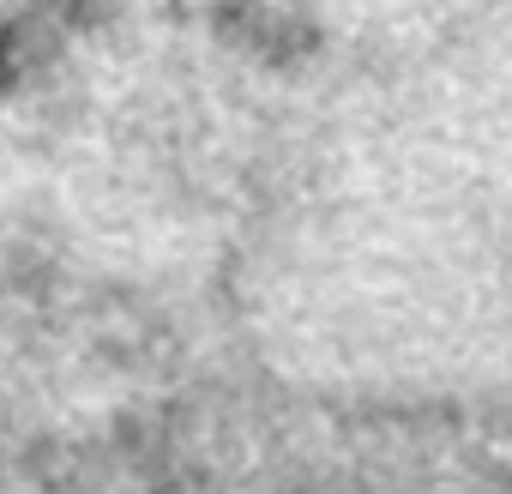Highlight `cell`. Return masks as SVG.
I'll return each instance as SVG.
<instances>
[{
	"mask_svg": "<svg viewBox=\"0 0 512 494\" xmlns=\"http://www.w3.org/2000/svg\"><path fill=\"white\" fill-rule=\"evenodd\" d=\"M31 13L55 31H91V25H103L109 0H31Z\"/></svg>",
	"mask_w": 512,
	"mask_h": 494,
	"instance_id": "6da1fadb",
	"label": "cell"
}]
</instances>
